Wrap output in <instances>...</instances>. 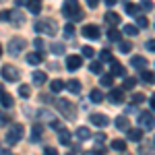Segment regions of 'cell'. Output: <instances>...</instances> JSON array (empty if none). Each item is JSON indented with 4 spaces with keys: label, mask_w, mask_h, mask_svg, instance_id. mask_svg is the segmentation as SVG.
<instances>
[{
    "label": "cell",
    "mask_w": 155,
    "mask_h": 155,
    "mask_svg": "<svg viewBox=\"0 0 155 155\" xmlns=\"http://www.w3.org/2000/svg\"><path fill=\"white\" fill-rule=\"evenodd\" d=\"M62 12H64V17H66V19H72V21H81V17H83L81 6H79V2H77V0H68V2H64Z\"/></svg>",
    "instance_id": "cell-1"
},
{
    "label": "cell",
    "mask_w": 155,
    "mask_h": 155,
    "mask_svg": "<svg viewBox=\"0 0 155 155\" xmlns=\"http://www.w3.org/2000/svg\"><path fill=\"white\" fill-rule=\"evenodd\" d=\"M33 29H35L39 35H56L58 25L54 23V21H37V23L33 25Z\"/></svg>",
    "instance_id": "cell-2"
},
{
    "label": "cell",
    "mask_w": 155,
    "mask_h": 155,
    "mask_svg": "<svg viewBox=\"0 0 155 155\" xmlns=\"http://www.w3.org/2000/svg\"><path fill=\"white\" fill-rule=\"evenodd\" d=\"M54 104H56V107L60 110V114H62V116H66L68 120H74L77 110H74V106H72L71 101H66V99H54Z\"/></svg>",
    "instance_id": "cell-3"
},
{
    "label": "cell",
    "mask_w": 155,
    "mask_h": 155,
    "mask_svg": "<svg viewBox=\"0 0 155 155\" xmlns=\"http://www.w3.org/2000/svg\"><path fill=\"white\" fill-rule=\"evenodd\" d=\"M23 124H11V128H8V132H6V143L8 145H15V143H19L21 139H23Z\"/></svg>",
    "instance_id": "cell-4"
},
{
    "label": "cell",
    "mask_w": 155,
    "mask_h": 155,
    "mask_svg": "<svg viewBox=\"0 0 155 155\" xmlns=\"http://www.w3.org/2000/svg\"><path fill=\"white\" fill-rule=\"evenodd\" d=\"M139 124L143 126L145 130H153L155 128V116L151 112H141L139 114Z\"/></svg>",
    "instance_id": "cell-5"
},
{
    "label": "cell",
    "mask_w": 155,
    "mask_h": 155,
    "mask_svg": "<svg viewBox=\"0 0 155 155\" xmlns=\"http://www.w3.org/2000/svg\"><path fill=\"white\" fill-rule=\"evenodd\" d=\"M25 46H27V41H25L23 37H12L11 41H8V54L12 56H17L19 52H23Z\"/></svg>",
    "instance_id": "cell-6"
},
{
    "label": "cell",
    "mask_w": 155,
    "mask_h": 155,
    "mask_svg": "<svg viewBox=\"0 0 155 155\" xmlns=\"http://www.w3.org/2000/svg\"><path fill=\"white\" fill-rule=\"evenodd\" d=\"M107 101L114 104V106L124 104V91H122V89H110V93H107Z\"/></svg>",
    "instance_id": "cell-7"
},
{
    "label": "cell",
    "mask_w": 155,
    "mask_h": 155,
    "mask_svg": "<svg viewBox=\"0 0 155 155\" xmlns=\"http://www.w3.org/2000/svg\"><path fill=\"white\" fill-rule=\"evenodd\" d=\"M99 35H101V31L97 25H85L83 27V37H87V39H99Z\"/></svg>",
    "instance_id": "cell-8"
},
{
    "label": "cell",
    "mask_w": 155,
    "mask_h": 155,
    "mask_svg": "<svg viewBox=\"0 0 155 155\" xmlns=\"http://www.w3.org/2000/svg\"><path fill=\"white\" fill-rule=\"evenodd\" d=\"M2 77H4L6 81H17V79L21 77V72L17 71V68H15L12 64H6V66L2 68Z\"/></svg>",
    "instance_id": "cell-9"
},
{
    "label": "cell",
    "mask_w": 155,
    "mask_h": 155,
    "mask_svg": "<svg viewBox=\"0 0 155 155\" xmlns=\"http://www.w3.org/2000/svg\"><path fill=\"white\" fill-rule=\"evenodd\" d=\"M89 120H91V124H95V126H99V128H104V126L110 124V118H107L106 114H91Z\"/></svg>",
    "instance_id": "cell-10"
},
{
    "label": "cell",
    "mask_w": 155,
    "mask_h": 155,
    "mask_svg": "<svg viewBox=\"0 0 155 155\" xmlns=\"http://www.w3.org/2000/svg\"><path fill=\"white\" fill-rule=\"evenodd\" d=\"M81 64H83V58L81 56H77V54H72L66 58V68L68 71H79L81 68Z\"/></svg>",
    "instance_id": "cell-11"
},
{
    "label": "cell",
    "mask_w": 155,
    "mask_h": 155,
    "mask_svg": "<svg viewBox=\"0 0 155 155\" xmlns=\"http://www.w3.org/2000/svg\"><path fill=\"white\" fill-rule=\"evenodd\" d=\"M147 64H149V62H147L145 56H132V58H130V66H132V68L145 71V68H147Z\"/></svg>",
    "instance_id": "cell-12"
},
{
    "label": "cell",
    "mask_w": 155,
    "mask_h": 155,
    "mask_svg": "<svg viewBox=\"0 0 155 155\" xmlns=\"http://www.w3.org/2000/svg\"><path fill=\"white\" fill-rule=\"evenodd\" d=\"M126 139L132 141V143H139V141H143V130L141 128H128L126 130Z\"/></svg>",
    "instance_id": "cell-13"
},
{
    "label": "cell",
    "mask_w": 155,
    "mask_h": 155,
    "mask_svg": "<svg viewBox=\"0 0 155 155\" xmlns=\"http://www.w3.org/2000/svg\"><path fill=\"white\" fill-rule=\"evenodd\" d=\"M41 132H44L41 124H33V128H31V134H29V141H31V143H39V141H41V137H44Z\"/></svg>",
    "instance_id": "cell-14"
},
{
    "label": "cell",
    "mask_w": 155,
    "mask_h": 155,
    "mask_svg": "<svg viewBox=\"0 0 155 155\" xmlns=\"http://www.w3.org/2000/svg\"><path fill=\"white\" fill-rule=\"evenodd\" d=\"M31 81H33V85H44L46 81H48V74H46L44 71H33Z\"/></svg>",
    "instance_id": "cell-15"
},
{
    "label": "cell",
    "mask_w": 155,
    "mask_h": 155,
    "mask_svg": "<svg viewBox=\"0 0 155 155\" xmlns=\"http://www.w3.org/2000/svg\"><path fill=\"white\" fill-rule=\"evenodd\" d=\"M106 21H107V25H112V29H114V27L120 25V15L114 12V11H107L106 12Z\"/></svg>",
    "instance_id": "cell-16"
},
{
    "label": "cell",
    "mask_w": 155,
    "mask_h": 155,
    "mask_svg": "<svg viewBox=\"0 0 155 155\" xmlns=\"http://www.w3.org/2000/svg\"><path fill=\"white\" fill-rule=\"evenodd\" d=\"M114 124H116V128H118V130H128V128H130V122H128L126 116H116Z\"/></svg>",
    "instance_id": "cell-17"
},
{
    "label": "cell",
    "mask_w": 155,
    "mask_h": 155,
    "mask_svg": "<svg viewBox=\"0 0 155 155\" xmlns=\"http://www.w3.org/2000/svg\"><path fill=\"white\" fill-rule=\"evenodd\" d=\"M112 77H124L126 74V68L120 64V62H116V60H112V72H110Z\"/></svg>",
    "instance_id": "cell-18"
},
{
    "label": "cell",
    "mask_w": 155,
    "mask_h": 155,
    "mask_svg": "<svg viewBox=\"0 0 155 155\" xmlns=\"http://www.w3.org/2000/svg\"><path fill=\"white\" fill-rule=\"evenodd\" d=\"M66 89H68L71 93H81V81H77V79H71V81L66 83Z\"/></svg>",
    "instance_id": "cell-19"
},
{
    "label": "cell",
    "mask_w": 155,
    "mask_h": 155,
    "mask_svg": "<svg viewBox=\"0 0 155 155\" xmlns=\"http://www.w3.org/2000/svg\"><path fill=\"white\" fill-rule=\"evenodd\" d=\"M58 141L62 145H68V143H71V132L66 130V128H60V130H58Z\"/></svg>",
    "instance_id": "cell-20"
},
{
    "label": "cell",
    "mask_w": 155,
    "mask_h": 155,
    "mask_svg": "<svg viewBox=\"0 0 155 155\" xmlns=\"http://www.w3.org/2000/svg\"><path fill=\"white\" fill-rule=\"evenodd\" d=\"M41 60H44V56H41L39 52H31V54H27V62H29V64H33V66L39 64Z\"/></svg>",
    "instance_id": "cell-21"
},
{
    "label": "cell",
    "mask_w": 155,
    "mask_h": 155,
    "mask_svg": "<svg viewBox=\"0 0 155 155\" xmlns=\"http://www.w3.org/2000/svg\"><path fill=\"white\" fill-rule=\"evenodd\" d=\"M11 17H12V23L19 25V27L25 23V15H23V12H19V11H11Z\"/></svg>",
    "instance_id": "cell-22"
},
{
    "label": "cell",
    "mask_w": 155,
    "mask_h": 155,
    "mask_svg": "<svg viewBox=\"0 0 155 155\" xmlns=\"http://www.w3.org/2000/svg\"><path fill=\"white\" fill-rule=\"evenodd\" d=\"M64 87H66V83H64V81H60V79H54V81L50 83V89H52L54 93H60Z\"/></svg>",
    "instance_id": "cell-23"
},
{
    "label": "cell",
    "mask_w": 155,
    "mask_h": 155,
    "mask_svg": "<svg viewBox=\"0 0 155 155\" xmlns=\"http://www.w3.org/2000/svg\"><path fill=\"white\" fill-rule=\"evenodd\" d=\"M12 104H15L12 95H8V93H2L0 95V106L2 107H12Z\"/></svg>",
    "instance_id": "cell-24"
},
{
    "label": "cell",
    "mask_w": 155,
    "mask_h": 155,
    "mask_svg": "<svg viewBox=\"0 0 155 155\" xmlns=\"http://www.w3.org/2000/svg\"><path fill=\"white\" fill-rule=\"evenodd\" d=\"M112 149H114V151H120V153L126 151V141H122V139H114V141H112Z\"/></svg>",
    "instance_id": "cell-25"
},
{
    "label": "cell",
    "mask_w": 155,
    "mask_h": 155,
    "mask_svg": "<svg viewBox=\"0 0 155 155\" xmlns=\"http://www.w3.org/2000/svg\"><path fill=\"white\" fill-rule=\"evenodd\" d=\"M89 97H91V104H101V101H104V93H101L99 89H93V91L89 93Z\"/></svg>",
    "instance_id": "cell-26"
},
{
    "label": "cell",
    "mask_w": 155,
    "mask_h": 155,
    "mask_svg": "<svg viewBox=\"0 0 155 155\" xmlns=\"http://www.w3.org/2000/svg\"><path fill=\"white\" fill-rule=\"evenodd\" d=\"M77 137H79L81 141H87V139L91 137V130H89L87 126H79V128H77Z\"/></svg>",
    "instance_id": "cell-27"
},
{
    "label": "cell",
    "mask_w": 155,
    "mask_h": 155,
    "mask_svg": "<svg viewBox=\"0 0 155 155\" xmlns=\"http://www.w3.org/2000/svg\"><path fill=\"white\" fill-rule=\"evenodd\" d=\"M27 8L33 12V15H37V12L41 11V2H37V0H27Z\"/></svg>",
    "instance_id": "cell-28"
},
{
    "label": "cell",
    "mask_w": 155,
    "mask_h": 155,
    "mask_svg": "<svg viewBox=\"0 0 155 155\" xmlns=\"http://www.w3.org/2000/svg\"><path fill=\"white\" fill-rule=\"evenodd\" d=\"M89 71L93 72V74H101V72H104V66H101V62H97V60H93V62L89 64Z\"/></svg>",
    "instance_id": "cell-29"
},
{
    "label": "cell",
    "mask_w": 155,
    "mask_h": 155,
    "mask_svg": "<svg viewBox=\"0 0 155 155\" xmlns=\"http://www.w3.org/2000/svg\"><path fill=\"white\" fill-rule=\"evenodd\" d=\"M124 35H130V37L139 35V27L137 25H124Z\"/></svg>",
    "instance_id": "cell-30"
},
{
    "label": "cell",
    "mask_w": 155,
    "mask_h": 155,
    "mask_svg": "<svg viewBox=\"0 0 155 155\" xmlns=\"http://www.w3.org/2000/svg\"><path fill=\"white\" fill-rule=\"evenodd\" d=\"M134 85H137V79H134V77H124V83H122V91H124V89H132Z\"/></svg>",
    "instance_id": "cell-31"
},
{
    "label": "cell",
    "mask_w": 155,
    "mask_h": 155,
    "mask_svg": "<svg viewBox=\"0 0 155 155\" xmlns=\"http://www.w3.org/2000/svg\"><path fill=\"white\" fill-rule=\"evenodd\" d=\"M99 83L104 85V87H112V83H114V77H112V74H101V77H99Z\"/></svg>",
    "instance_id": "cell-32"
},
{
    "label": "cell",
    "mask_w": 155,
    "mask_h": 155,
    "mask_svg": "<svg viewBox=\"0 0 155 155\" xmlns=\"http://www.w3.org/2000/svg\"><path fill=\"white\" fill-rule=\"evenodd\" d=\"M107 39H110V41H122V39H120V31L118 29H110V31H107Z\"/></svg>",
    "instance_id": "cell-33"
},
{
    "label": "cell",
    "mask_w": 155,
    "mask_h": 155,
    "mask_svg": "<svg viewBox=\"0 0 155 155\" xmlns=\"http://www.w3.org/2000/svg\"><path fill=\"white\" fill-rule=\"evenodd\" d=\"M141 79H143L145 83H155V74L149 71H141Z\"/></svg>",
    "instance_id": "cell-34"
},
{
    "label": "cell",
    "mask_w": 155,
    "mask_h": 155,
    "mask_svg": "<svg viewBox=\"0 0 155 155\" xmlns=\"http://www.w3.org/2000/svg\"><path fill=\"white\" fill-rule=\"evenodd\" d=\"M118 50L122 52V54H128L132 50V41H120L118 44Z\"/></svg>",
    "instance_id": "cell-35"
},
{
    "label": "cell",
    "mask_w": 155,
    "mask_h": 155,
    "mask_svg": "<svg viewBox=\"0 0 155 155\" xmlns=\"http://www.w3.org/2000/svg\"><path fill=\"white\" fill-rule=\"evenodd\" d=\"M19 95L21 97H29L31 95V87H29V85H19Z\"/></svg>",
    "instance_id": "cell-36"
},
{
    "label": "cell",
    "mask_w": 155,
    "mask_h": 155,
    "mask_svg": "<svg viewBox=\"0 0 155 155\" xmlns=\"http://www.w3.org/2000/svg\"><path fill=\"white\" fill-rule=\"evenodd\" d=\"M50 52L56 54V56H60V54L64 52V46H62V44H52V46H50Z\"/></svg>",
    "instance_id": "cell-37"
},
{
    "label": "cell",
    "mask_w": 155,
    "mask_h": 155,
    "mask_svg": "<svg viewBox=\"0 0 155 155\" xmlns=\"http://www.w3.org/2000/svg\"><path fill=\"white\" fill-rule=\"evenodd\" d=\"M124 8H126V12H128V15H139V11H141L137 4H128V2L124 4Z\"/></svg>",
    "instance_id": "cell-38"
},
{
    "label": "cell",
    "mask_w": 155,
    "mask_h": 155,
    "mask_svg": "<svg viewBox=\"0 0 155 155\" xmlns=\"http://www.w3.org/2000/svg\"><path fill=\"white\" fill-rule=\"evenodd\" d=\"M130 101L134 104V106H137V104H143V101H145V95H143V93H132Z\"/></svg>",
    "instance_id": "cell-39"
},
{
    "label": "cell",
    "mask_w": 155,
    "mask_h": 155,
    "mask_svg": "<svg viewBox=\"0 0 155 155\" xmlns=\"http://www.w3.org/2000/svg\"><path fill=\"white\" fill-rule=\"evenodd\" d=\"M93 54H95V50L91 48V46H85L83 48V56L85 58H93Z\"/></svg>",
    "instance_id": "cell-40"
},
{
    "label": "cell",
    "mask_w": 155,
    "mask_h": 155,
    "mask_svg": "<svg viewBox=\"0 0 155 155\" xmlns=\"http://www.w3.org/2000/svg\"><path fill=\"white\" fill-rule=\"evenodd\" d=\"M149 25V21H147V17H143V15H139L137 17V27H147Z\"/></svg>",
    "instance_id": "cell-41"
},
{
    "label": "cell",
    "mask_w": 155,
    "mask_h": 155,
    "mask_svg": "<svg viewBox=\"0 0 155 155\" xmlns=\"http://www.w3.org/2000/svg\"><path fill=\"white\" fill-rule=\"evenodd\" d=\"M99 58H101V60H106V62H110V60H112V52H110V50H101Z\"/></svg>",
    "instance_id": "cell-42"
},
{
    "label": "cell",
    "mask_w": 155,
    "mask_h": 155,
    "mask_svg": "<svg viewBox=\"0 0 155 155\" xmlns=\"http://www.w3.org/2000/svg\"><path fill=\"white\" fill-rule=\"evenodd\" d=\"M64 35H66V37H72V35H74V27H72V23H68L66 27H64Z\"/></svg>",
    "instance_id": "cell-43"
},
{
    "label": "cell",
    "mask_w": 155,
    "mask_h": 155,
    "mask_svg": "<svg viewBox=\"0 0 155 155\" xmlns=\"http://www.w3.org/2000/svg\"><path fill=\"white\" fill-rule=\"evenodd\" d=\"M0 21H11V11H0Z\"/></svg>",
    "instance_id": "cell-44"
},
{
    "label": "cell",
    "mask_w": 155,
    "mask_h": 155,
    "mask_svg": "<svg viewBox=\"0 0 155 155\" xmlns=\"http://www.w3.org/2000/svg\"><path fill=\"white\" fill-rule=\"evenodd\" d=\"M145 48L149 50V52H155V39H149V41L145 44Z\"/></svg>",
    "instance_id": "cell-45"
},
{
    "label": "cell",
    "mask_w": 155,
    "mask_h": 155,
    "mask_svg": "<svg viewBox=\"0 0 155 155\" xmlns=\"http://www.w3.org/2000/svg\"><path fill=\"white\" fill-rule=\"evenodd\" d=\"M44 155H58V151H56L54 147H46V149H44Z\"/></svg>",
    "instance_id": "cell-46"
},
{
    "label": "cell",
    "mask_w": 155,
    "mask_h": 155,
    "mask_svg": "<svg viewBox=\"0 0 155 155\" xmlns=\"http://www.w3.org/2000/svg\"><path fill=\"white\" fill-rule=\"evenodd\" d=\"M141 6H143L145 11H149V12L153 11V2H149V0H145V2H143V4H141Z\"/></svg>",
    "instance_id": "cell-47"
},
{
    "label": "cell",
    "mask_w": 155,
    "mask_h": 155,
    "mask_svg": "<svg viewBox=\"0 0 155 155\" xmlns=\"http://www.w3.org/2000/svg\"><path fill=\"white\" fill-rule=\"evenodd\" d=\"M104 141H106V134H101V132H99V134L95 137V143H97V145H101Z\"/></svg>",
    "instance_id": "cell-48"
},
{
    "label": "cell",
    "mask_w": 155,
    "mask_h": 155,
    "mask_svg": "<svg viewBox=\"0 0 155 155\" xmlns=\"http://www.w3.org/2000/svg\"><path fill=\"white\" fill-rule=\"evenodd\" d=\"M85 155H104V151H101V149H99V151H95V149H93V151H87Z\"/></svg>",
    "instance_id": "cell-49"
},
{
    "label": "cell",
    "mask_w": 155,
    "mask_h": 155,
    "mask_svg": "<svg viewBox=\"0 0 155 155\" xmlns=\"http://www.w3.org/2000/svg\"><path fill=\"white\" fill-rule=\"evenodd\" d=\"M87 4H89V8H97V0H87Z\"/></svg>",
    "instance_id": "cell-50"
},
{
    "label": "cell",
    "mask_w": 155,
    "mask_h": 155,
    "mask_svg": "<svg viewBox=\"0 0 155 155\" xmlns=\"http://www.w3.org/2000/svg\"><path fill=\"white\" fill-rule=\"evenodd\" d=\"M6 122H8V116H4V114L0 112V124H6Z\"/></svg>",
    "instance_id": "cell-51"
},
{
    "label": "cell",
    "mask_w": 155,
    "mask_h": 155,
    "mask_svg": "<svg viewBox=\"0 0 155 155\" xmlns=\"http://www.w3.org/2000/svg\"><path fill=\"white\" fill-rule=\"evenodd\" d=\"M33 44H35V48H41V46H44V41H41L39 37H37V39H35V41H33Z\"/></svg>",
    "instance_id": "cell-52"
},
{
    "label": "cell",
    "mask_w": 155,
    "mask_h": 155,
    "mask_svg": "<svg viewBox=\"0 0 155 155\" xmlns=\"http://www.w3.org/2000/svg\"><path fill=\"white\" fill-rule=\"evenodd\" d=\"M17 6H27V0H17Z\"/></svg>",
    "instance_id": "cell-53"
},
{
    "label": "cell",
    "mask_w": 155,
    "mask_h": 155,
    "mask_svg": "<svg viewBox=\"0 0 155 155\" xmlns=\"http://www.w3.org/2000/svg\"><path fill=\"white\" fill-rule=\"evenodd\" d=\"M149 101H151V106L155 107V93H153V95H151V99H149Z\"/></svg>",
    "instance_id": "cell-54"
},
{
    "label": "cell",
    "mask_w": 155,
    "mask_h": 155,
    "mask_svg": "<svg viewBox=\"0 0 155 155\" xmlns=\"http://www.w3.org/2000/svg\"><path fill=\"white\" fill-rule=\"evenodd\" d=\"M0 155H11V153H8L6 149H0Z\"/></svg>",
    "instance_id": "cell-55"
},
{
    "label": "cell",
    "mask_w": 155,
    "mask_h": 155,
    "mask_svg": "<svg viewBox=\"0 0 155 155\" xmlns=\"http://www.w3.org/2000/svg\"><path fill=\"white\" fill-rule=\"evenodd\" d=\"M2 93H4V91H2V85H0V95H2Z\"/></svg>",
    "instance_id": "cell-56"
},
{
    "label": "cell",
    "mask_w": 155,
    "mask_h": 155,
    "mask_svg": "<svg viewBox=\"0 0 155 155\" xmlns=\"http://www.w3.org/2000/svg\"><path fill=\"white\" fill-rule=\"evenodd\" d=\"M0 56H2V46H0Z\"/></svg>",
    "instance_id": "cell-57"
},
{
    "label": "cell",
    "mask_w": 155,
    "mask_h": 155,
    "mask_svg": "<svg viewBox=\"0 0 155 155\" xmlns=\"http://www.w3.org/2000/svg\"><path fill=\"white\" fill-rule=\"evenodd\" d=\"M68 155H74V153H68Z\"/></svg>",
    "instance_id": "cell-58"
}]
</instances>
